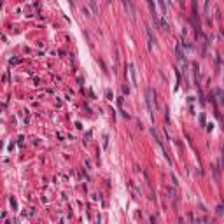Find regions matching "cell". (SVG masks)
<instances>
[{"instance_id": "cell-1", "label": "cell", "mask_w": 224, "mask_h": 224, "mask_svg": "<svg viewBox=\"0 0 224 224\" xmlns=\"http://www.w3.org/2000/svg\"><path fill=\"white\" fill-rule=\"evenodd\" d=\"M145 102H147V107H149V114H151V119H154V112H156V96H154V91L152 88H147L145 89Z\"/></svg>"}, {"instance_id": "cell-6", "label": "cell", "mask_w": 224, "mask_h": 224, "mask_svg": "<svg viewBox=\"0 0 224 224\" xmlns=\"http://www.w3.org/2000/svg\"><path fill=\"white\" fill-rule=\"evenodd\" d=\"M88 4L91 5V11H93V12H96V2H95V0H88Z\"/></svg>"}, {"instance_id": "cell-8", "label": "cell", "mask_w": 224, "mask_h": 224, "mask_svg": "<svg viewBox=\"0 0 224 224\" xmlns=\"http://www.w3.org/2000/svg\"><path fill=\"white\" fill-rule=\"evenodd\" d=\"M70 2H74V0H70Z\"/></svg>"}, {"instance_id": "cell-7", "label": "cell", "mask_w": 224, "mask_h": 224, "mask_svg": "<svg viewBox=\"0 0 224 224\" xmlns=\"http://www.w3.org/2000/svg\"><path fill=\"white\" fill-rule=\"evenodd\" d=\"M208 2L210 0H205V11H208Z\"/></svg>"}, {"instance_id": "cell-4", "label": "cell", "mask_w": 224, "mask_h": 224, "mask_svg": "<svg viewBox=\"0 0 224 224\" xmlns=\"http://www.w3.org/2000/svg\"><path fill=\"white\" fill-rule=\"evenodd\" d=\"M147 39H149V49H152V42H154V39H152V33H151L149 26H147Z\"/></svg>"}, {"instance_id": "cell-5", "label": "cell", "mask_w": 224, "mask_h": 224, "mask_svg": "<svg viewBox=\"0 0 224 224\" xmlns=\"http://www.w3.org/2000/svg\"><path fill=\"white\" fill-rule=\"evenodd\" d=\"M147 5H149V9H151V14H152V12H156V5H154V0H147Z\"/></svg>"}, {"instance_id": "cell-3", "label": "cell", "mask_w": 224, "mask_h": 224, "mask_svg": "<svg viewBox=\"0 0 224 224\" xmlns=\"http://www.w3.org/2000/svg\"><path fill=\"white\" fill-rule=\"evenodd\" d=\"M158 4H159V7H161V16L167 18V5H165V0H158Z\"/></svg>"}, {"instance_id": "cell-2", "label": "cell", "mask_w": 224, "mask_h": 224, "mask_svg": "<svg viewBox=\"0 0 224 224\" xmlns=\"http://www.w3.org/2000/svg\"><path fill=\"white\" fill-rule=\"evenodd\" d=\"M128 68H130V77H131V84L135 86L137 84V70H135V65L133 63H130L128 65Z\"/></svg>"}]
</instances>
